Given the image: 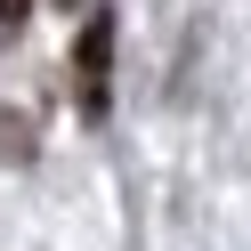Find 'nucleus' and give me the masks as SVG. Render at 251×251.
Returning a JSON list of instances; mask_svg holds the SVG:
<instances>
[{"mask_svg": "<svg viewBox=\"0 0 251 251\" xmlns=\"http://www.w3.org/2000/svg\"><path fill=\"white\" fill-rule=\"evenodd\" d=\"M57 8H73V0H57Z\"/></svg>", "mask_w": 251, "mask_h": 251, "instance_id": "nucleus-3", "label": "nucleus"}, {"mask_svg": "<svg viewBox=\"0 0 251 251\" xmlns=\"http://www.w3.org/2000/svg\"><path fill=\"white\" fill-rule=\"evenodd\" d=\"M25 8H33V0H0V41H8V33H25Z\"/></svg>", "mask_w": 251, "mask_h": 251, "instance_id": "nucleus-2", "label": "nucleus"}, {"mask_svg": "<svg viewBox=\"0 0 251 251\" xmlns=\"http://www.w3.org/2000/svg\"><path fill=\"white\" fill-rule=\"evenodd\" d=\"M73 89H81V114L105 122V105H114V17H89L81 41H73Z\"/></svg>", "mask_w": 251, "mask_h": 251, "instance_id": "nucleus-1", "label": "nucleus"}]
</instances>
